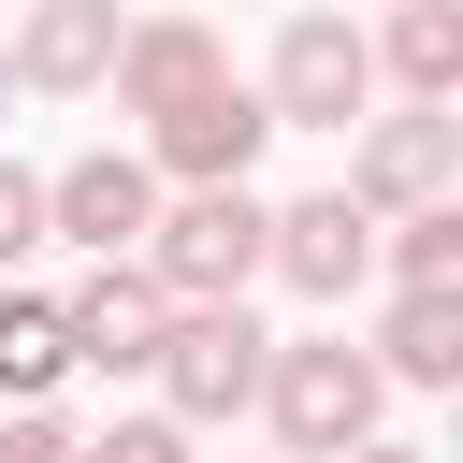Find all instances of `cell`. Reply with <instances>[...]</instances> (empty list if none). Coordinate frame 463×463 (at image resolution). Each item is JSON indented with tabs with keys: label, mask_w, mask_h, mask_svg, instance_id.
<instances>
[{
	"label": "cell",
	"mask_w": 463,
	"mask_h": 463,
	"mask_svg": "<svg viewBox=\"0 0 463 463\" xmlns=\"http://www.w3.org/2000/svg\"><path fill=\"white\" fill-rule=\"evenodd\" d=\"M362 101H376V29L362 14H289L275 72H260V116L275 130H347Z\"/></svg>",
	"instance_id": "obj_4"
},
{
	"label": "cell",
	"mask_w": 463,
	"mask_h": 463,
	"mask_svg": "<svg viewBox=\"0 0 463 463\" xmlns=\"http://www.w3.org/2000/svg\"><path fill=\"white\" fill-rule=\"evenodd\" d=\"M362 362H376V376H405V391H449V376H463V289H405V304H391V333H376Z\"/></svg>",
	"instance_id": "obj_12"
},
{
	"label": "cell",
	"mask_w": 463,
	"mask_h": 463,
	"mask_svg": "<svg viewBox=\"0 0 463 463\" xmlns=\"http://www.w3.org/2000/svg\"><path fill=\"white\" fill-rule=\"evenodd\" d=\"M29 246H43V174H14V159H0V275H14Z\"/></svg>",
	"instance_id": "obj_16"
},
{
	"label": "cell",
	"mask_w": 463,
	"mask_h": 463,
	"mask_svg": "<svg viewBox=\"0 0 463 463\" xmlns=\"http://www.w3.org/2000/svg\"><path fill=\"white\" fill-rule=\"evenodd\" d=\"M449 159H463V145H449V101H405V116H376V130H362L347 203H362V217H405V203H434V188H449Z\"/></svg>",
	"instance_id": "obj_9"
},
{
	"label": "cell",
	"mask_w": 463,
	"mask_h": 463,
	"mask_svg": "<svg viewBox=\"0 0 463 463\" xmlns=\"http://www.w3.org/2000/svg\"><path fill=\"white\" fill-rule=\"evenodd\" d=\"M260 275H289L304 304H347V289L376 275V217H362L347 188H304V203H275V232H260Z\"/></svg>",
	"instance_id": "obj_7"
},
{
	"label": "cell",
	"mask_w": 463,
	"mask_h": 463,
	"mask_svg": "<svg viewBox=\"0 0 463 463\" xmlns=\"http://www.w3.org/2000/svg\"><path fill=\"white\" fill-rule=\"evenodd\" d=\"M116 29H130L116 0H29L14 72H29V87H101V72H116Z\"/></svg>",
	"instance_id": "obj_11"
},
{
	"label": "cell",
	"mask_w": 463,
	"mask_h": 463,
	"mask_svg": "<svg viewBox=\"0 0 463 463\" xmlns=\"http://www.w3.org/2000/svg\"><path fill=\"white\" fill-rule=\"evenodd\" d=\"M260 362H275V333H260L246 304H174L159 347H145L159 420H246V405H260Z\"/></svg>",
	"instance_id": "obj_2"
},
{
	"label": "cell",
	"mask_w": 463,
	"mask_h": 463,
	"mask_svg": "<svg viewBox=\"0 0 463 463\" xmlns=\"http://www.w3.org/2000/svg\"><path fill=\"white\" fill-rule=\"evenodd\" d=\"M159 318H174V304H159V275H145V260H101V275H87L72 304H58V333H72V362H101V376H145V347H159Z\"/></svg>",
	"instance_id": "obj_10"
},
{
	"label": "cell",
	"mask_w": 463,
	"mask_h": 463,
	"mask_svg": "<svg viewBox=\"0 0 463 463\" xmlns=\"http://www.w3.org/2000/svg\"><path fill=\"white\" fill-rule=\"evenodd\" d=\"M260 232H275V203L260 188H174L159 217H145V275H159V304H246V275H260Z\"/></svg>",
	"instance_id": "obj_1"
},
{
	"label": "cell",
	"mask_w": 463,
	"mask_h": 463,
	"mask_svg": "<svg viewBox=\"0 0 463 463\" xmlns=\"http://www.w3.org/2000/svg\"><path fill=\"white\" fill-rule=\"evenodd\" d=\"M333 463H434V449H391V434H362V449H333Z\"/></svg>",
	"instance_id": "obj_19"
},
{
	"label": "cell",
	"mask_w": 463,
	"mask_h": 463,
	"mask_svg": "<svg viewBox=\"0 0 463 463\" xmlns=\"http://www.w3.org/2000/svg\"><path fill=\"white\" fill-rule=\"evenodd\" d=\"M391 232V275L405 289H463V203L434 188V203H405V217H376Z\"/></svg>",
	"instance_id": "obj_15"
},
{
	"label": "cell",
	"mask_w": 463,
	"mask_h": 463,
	"mask_svg": "<svg viewBox=\"0 0 463 463\" xmlns=\"http://www.w3.org/2000/svg\"><path fill=\"white\" fill-rule=\"evenodd\" d=\"M275 145V116H260V87H188L174 116H145V174H174V188H246V159Z\"/></svg>",
	"instance_id": "obj_5"
},
{
	"label": "cell",
	"mask_w": 463,
	"mask_h": 463,
	"mask_svg": "<svg viewBox=\"0 0 463 463\" xmlns=\"http://www.w3.org/2000/svg\"><path fill=\"white\" fill-rule=\"evenodd\" d=\"M376 72H391L405 101H449V87H463V14H449V0H391V43H376Z\"/></svg>",
	"instance_id": "obj_13"
},
{
	"label": "cell",
	"mask_w": 463,
	"mask_h": 463,
	"mask_svg": "<svg viewBox=\"0 0 463 463\" xmlns=\"http://www.w3.org/2000/svg\"><path fill=\"white\" fill-rule=\"evenodd\" d=\"M376 362L347 347V333H304V347H275L260 362V405H275V434H289V463H333V449H362L376 434Z\"/></svg>",
	"instance_id": "obj_3"
},
{
	"label": "cell",
	"mask_w": 463,
	"mask_h": 463,
	"mask_svg": "<svg viewBox=\"0 0 463 463\" xmlns=\"http://www.w3.org/2000/svg\"><path fill=\"white\" fill-rule=\"evenodd\" d=\"M217 72H232V58H217V29H203V14H130L101 87H116V116H174V101H188V87H217Z\"/></svg>",
	"instance_id": "obj_8"
},
{
	"label": "cell",
	"mask_w": 463,
	"mask_h": 463,
	"mask_svg": "<svg viewBox=\"0 0 463 463\" xmlns=\"http://www.w3.org/2000/svg\"><path fill=\"white\" fill-rule=\"evenodd\" d=\"M72 463H188V420H116V434L72 449Z\"/></svg>",
	"instance_id": "obj_17"
},
{
	"label": "cell",
	"mask_w": 463,
	"mask_h": 463,
	"mask_svg": "<svg viewBox=\"0 0 463 463\" xmlns=\"http://www.w3.org/2000/svg\"><path fill=\"white\" fill-rule=\"evenodd\" d=\"M58 376H72V333H58V304H43V289H0V391H14V405H43Z\"/></svg>",
	"instance_id": "obj_14"
},
{
	"label": "cell",
	"mask_w": 463,
	"mask_h": 463,
	"mask_svg": "<svg viewBox=\"0 0 463 463\" xmlns=\"http://www.w3.org/2000/svg\"><path fill=\"white\" fill-rule=\"evenodd\" d=\"M145 217H159V174H145L130 145H87V159H58V174H43V232H72L87 260H130V246H145Z\"/></svg>",
	"instance_id": "obj_6"
},
{
	"label": "cell",
	"mask_w": 463,
	"mask_h": 463,
	"mask_svg": "<svg viewBox=\"0 0 463 463\" xmlns=\"http://www.w3.org/2000/svg\"><path fill=\"white\" fill-rule=\"evenodd\" d=\"M0 463H72V434H58L43 405H14V420H0Z\"/></svg>",
	"instance_id": "obj_18"
}]
</instances>
